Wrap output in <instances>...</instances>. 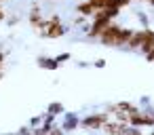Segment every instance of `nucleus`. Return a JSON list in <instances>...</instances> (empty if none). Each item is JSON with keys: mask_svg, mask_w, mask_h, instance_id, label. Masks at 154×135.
Wrapping results in <instances>:
<instances>
[{"mask_svg": "<svg viewBox=\"0 0 154 135\" xmlns=\"http://www.w3.org/2000/svg\"><path fill=\"white\" fill-rule=\"evenodd\" d=\"M150 135H154V133H150Z\"/></svg>", "mask_w": 154, "mask_h": 135, "instance_id": "obj_24", "label": "nucleus"}, {"mask_svg": "<svg viewBox=\"0 0 154 135\" xmlns=\"http://www.w3.org/2000/svg\"><path fill=\"white\" fill-rule=\"evenodd\" d=\"M72 59V55L70 53H59V55H55V61L61 66V63H66V61H70Z\"/></svg>", "mask_w": 154, "mask_h": 135, "instance_id": "obj_14", "label": "nucleus"}, {"mask_svg": "<svg viewBox=\"0 0 154 135\" xmlns=\"http://www.w3.org/2000/svg\"><path fill=\"white\" fill-rule=\"evenodd\" d=\"M5 61H7V53L0 51V70H5Z\"/></svg>", "mask_w": 154, "mask_h": 135, "instance_id": "obj_20", "label": "nucleus"}, {"mask_svg": "<svg viewBox=\"0 0 154 135\" xmlns=\"http://www.w3.org/2000/svg\"><path fill=\"white\" fill-rule=\"evenodd\" d=\"M66 26L61 23V17L57 15V13H53L49 19H45V26H42V30L38 32L42 38H51V40H57V38H61V36H66Z\"/></svg>", "mask_w": 154, "mask_h": 135, "instance_id": "obj_2", "label": "nucleus"}, {"mask_svg": "<svg viewBox=\"0 0 154 135\" xmlns=\"http://www.w3.org/2000/svg\"><path fill=\"white\" fill-rule=\"evenodd\" d=\"M0 2H7V0H0Z\"/></svg>", "mask_w": 154, "mask_h": 135, "instance_id": "obj_23", "label": "nucleus"}, {"mask_svg": "<svg viewBox=\"0 0 154 135\" xmlns=\"http://www.w3.org/2000/svg\"><path fill=\"white\" fill-rule=\"evenodd\" d=\"M85 23H87V17H82V15H76V17L72 19V26H74V28H82Z\"/></svg>", "mask_w": 154, "mask_h": 135, "instance_id": "obj_13", "label": "nucleus"}, {"mask_svg": "<svg viewBox=\"0 0 154 135\" xmlns=\"http://www.w3.org/2000/svg\"><path fill=\"white\" fill-rule=\"evenodd\" d=\"M108 118L110 116L106 112H93V114H87V116L80 118V127H85L89 131H101V127L106 124Z\"/></svg>", "mask_w": 154, "mask_h": 135, "instance_id": "obj_3", "label": "nucleus"}, {"mask_svg": "<svg viewBox=\"0 0 154 135\" xmlns=\"http://www.w3.org/2000/svg\"><path fill=\"white\" fill-rule=\"evenodd\" d=\"M127 129H129L127 122H120V120H114V118H108L106 124L101 127V131H103L106 135H125Z\"/></svg>", "mask_w": 154, "mask_h": 135, "instance_id": "obj_5", "label": "nucleus"}, {"mask_svg": "<svg viewBox=\"0 0 154 135\" xmlns=\"http://www.w3.org/2000/svg\"><path fill=\"white\" fill-rule=\"evenodd\" d=\"M5 78V70H0V80H2Z\"/></svg>", "mask_w": 154, "mask_h": 135, "instance_id": "obj_22", "label": "nucleus"}, {"mask_svg": "<svg viewBox=\"0 0 154 135\" xmlns=\"http://www.w3.org/2000/svg\"><path fill=\"white\" fill-rule=\"evenodd\" d=\"M116 106V112H125V114H131V112H135L139 106L137 103H133V101H118V103H114Z\"/></svg>", "mask_w": 154, "mask_h": 135, "instance_id": "obj_10", "label": "nucleus"}, {"mask_svg": "<svg viewBox=\"0 0 154 135\" xmlns=\"http://www.w3.org/2000/svg\"><path fill=\"white\" fill-rule=\"evenodd\" d=\"M36 63H38V68H42V70H59V63L55 61V57H38Z\"/></svg>", "mask_w": 154, "mask_h": 135, "instance_id": "obj_9", "label": "nucleus"}, {"mask_svg": "<svg viewBox=\"0 0 154 135\" xmlns=\"http://www.w3.org/2000/svg\"><path fill=\"white\" fill-rule=\"evenodd\" d=\"M131 2H135V0H116V5H118L120 9H127V7H129Z\"/></svg>", "mask_w": 154, "mask_h": 135, "instance_id": "obj_18", "label": "nucleus"}, {"mask_svg": "<svg viewBox=\"0 0 154 135\" xmlns=\"http://www.w3.org/2000/svg\"><path fill=\"white\" fill-rule=\"evenodd\" d=\"M131 34H133V28H125V26H120L116 19H112V21L108 23V28H103V32L99 34L97 40H99L103 47L122 49V47L127 44V40L131 38Z\"/></svg>", "mask_w": 154, "mask_h": 135, "instance_id": "obj_1", "label": "nucleus"}, {"mask_svg": "<svg viewBox=\"0 0 154 135\" xmlns=\"http://www.w3.org/2000/svg\"><path fill=\"white\" fill-rule=\"evenodd\" d=\"M66 133H70V131H76L78 127H80V116L76 114V112H63V120H61V124H59Z\"/></svg>", "mask_w": 154, "mask_h": 135, "instance_id": "obj_6", "label": "nucleus"}, {"mask_svg": "<svg viewBox=\"0 0 154 135\" xmlns=\"http://www.w3.org/2000/svg\"><path fill=\"white\" fill-rule=\"evenodd\" d=\"M78 66H80V68H89L91 63H89V61H78Z\"/></svg>", "mask_w": 154, "mask_h": 135, "instance_id": "obj_21", "label": "nucleus"}, {"mask_svg": "<svg viewBox=\"0 0 154 135\" xmlns=\"http://www.w3.org/2000/svg\"><path fill=\"white\" fill-rule=\"evenodd\" d=\"M47 112H49V114H55V116H59V114H63V112H66V108H63V103H59V101H53V103H49Z\"/></svg>", "mask_w": 154, "mask_h": 135, "instance_id": "obj_11", "label": "nucleus"}, {"mask_svg": "<svg viewBox=\"0 0 154 135\" xmlns=\"http://www.w3.org/2000/svg\"><path fill=\"white\" fill-rule=\"evenodd\" d=\"M19 21H21V17H19V15H11V17H7V26H9V28L17 26Z\"/></svg>", "mask_w": 154, "mask_h": 135, "instance_id": "obj_15", "label": "nucleus"}, {"mask_svg": "<svg viewBox=\"0 0 154 135\" xmlns=\"http://www.w3.org/2000/svg\"><path fill=\"white\" fill-rule=\"evenodd\" d=\"M91 66H93V68H106V59H95Z\"/></svg>", "mask_w": 154, "mask_h": 135, "instance_id": "obj_19", "label": "nucleus"}, {"mask_svg": "<svg viewBox=\"0 0 154 135\" xmlns=\"http://www.w3.org/2000/svg\"><path fill=\"white\" fill-rule=\"evenodd\" d=\"M28 23L34 32H40L42 26H45V15H42V7L38 2H34L30 7V13H28Z\"/></svg>", "mask_w": 154, "mask_h": 135, "instance_id": "obj_4", "label": "nucleus"}, {"mask_svg": "<svg viewBox=\"0 0 154 135\" xmlns=\"http://www.w3.org/2000/svg\"><path fill=\"white\" fill-rule=\"evenodd\" d=\"M40 122H42V116H40V114H38V116H32V120H30V127L34 129V127H38Z\"/></svg>", "mask_w": 154, "mask_h": 135, "instance_id": "obj_16", "label": "nucleus"}, {"mask_svg": "<svg viewBox=\"0 0 154 135\" xmlns=\"http://www.w3.org/2000/svg\"><path fill=\"white\" fill-rule=\"evenodd\" d=\"M7 21V9L2 7V2H0V23H5Z\"/></svg>", "mask_w": 154, "mask_h": 135, "instance_id": "obj_17", "label": "nucleus"}, {"mask_svg": "<svg viewBox=\"0 0 154 135\" xmlns=\"http://www.w3.org/2000/svg\"><path fill=\"white\" fill-rule=\"evenodd\" d=\"M154 49V30L152 28H143V36H141V44H139V53H150Z\"/></svg>", "mask_w": 154, "mask_h": 135, "instance_id": "obj_7", "label": "nucleus"}, {"mask_svg": "<svg viewBox=\"0 0 154 135\" xmlns=\"http://www.w3.org/2000/svg\"><path fill=\"white\" fill-rule=\"evenodd\" d=\"M93 13H95V9H93V5L89 2V0H82V2H78V5H76V15H82V17L91 19V17H93Z\"/></svg>", "mask_w": 154, "mask_h": 135, "instance_id": "obj_8", "label": "nucleus"}, {"mask_svg": "<svg viewBox=\"0 0 154 135\" xmlns=\"http://www.w3.org/2000/svg\"><path fill=\"white\" fill-rule=\"evenodd\" d=\"M135 15H137V21L141 23V28H150V17H148V13H143V11H137Z\"/></svg>", "mask_w": 154, "mask_h": 135, "instance_id": "obj_12", "label": "nucleus"}]
</instances>
